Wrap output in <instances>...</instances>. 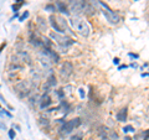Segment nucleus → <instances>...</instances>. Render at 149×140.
<instances>
[{
  "label": "nucleus",
  "mask_w": 149,
  "mask_h": 140,
  "mask_svg": "<svg viewBox=\"0 0 149 140\" xmlns=\"http://www.w3.org/2000/svg\"><path fill=\"white\" fill-rule=\"evenodd\" d=\"M70 24L73 27V30L78 32L81 36L87 37L90 35V25H88V22L86 20H83L82 17H80V16L71 17L70 19Z\"/></svg>",
  "instance_id": "f257e3e1"
},
{
  "label": "nucleus",
  "mask_w": 149,
  "mask_h": 140,
  "mask_svg": "<svg viewBox=\"0 0 149 140\" xmlns=\"http://www.w3.org/2000/svg\"><path fill=\"white\" fill-rule=\"evenodd\" d=\"M97 5L101 8L102 14L104 15V17L107 19V21H108L109 24H112V25H117L118 22L120 21L119 16H118L113 10H112V9H111L108 5H107V4H104L103 1H97Z\"/></svg>",
  "instance_id": "f03ea898"
},
{
  "label": "nucleus",
  "mask_w": 149,
  "mask_h": 140,
  "mask_svg": "<svg viewBox=\"0 0 149 140\" xmlns=\"http://www.w3.org/2000/svg\"><path fill=\"white\" fill-rule=\"evenodd\" d=\"M50 37L60 46V47H62L63 51H66V49L68 47V46L74 44V40H72L71 37H68V36H65L62 34H60V32H51Z\"/></svg>",
  "instance_id": "7ed1b4c3"
},
{
  "label": "nucleus",
  "mask_w": 149,
  "mask_h": 140,
  "mask_svg": "<svg viewBox=\"0 0 149 140\" xmlns=\"http://www.w3.org/2000/svg\"><path fill=\"white\" fill-rule=\"evenodd\" d=\"M50 24L55 29L56 32L63 34V32L67 31V22L62 16H60V15H51L50 16Z\"/></svg>",
  "instance_id": "20e7f679"
},
{
  "label": "nucleus",
  "mask_w": 149,
  "mask_h": 140,
  "mask_svg": "<svg viewBox=\"0 0 149 140\" xmlns=\"http://www.w3.org/2000/svg\"><path fill=\"white\" fill-rule=\"evenodd\" d=\"M81 120L80 118H74V119H71V120H67V122H65L61 127V134L62 135H67L72 132L73 129H76L78 125H80Z\"/></svg>",
  "instance_id": "39448f33"
},
{
  "label": "nucleus",
  "mask_w": 149,
  "mask_h": 140,
  "mask_svg": "<svg viewBox=\"0 0 149 140\" xmlns=\"http://www.w3.org/2000/svg\"><path fill=\"white\" fill-rule=\"evenodd\" d=\"M85 1L86 0H68L71 10L76 14V15L83 12V5H85Z\"/></svg>",
  "instance_id": "423d86ee"
},
{
  "label": "nucleus",
  "mask_w": 149,
  "mask_h": 140,
  "mask_svg": "<svg viewBox=\"0 0 149 140\" xmlns=\"http://www.w3.org/2000/svg\"><path fill=\"white\" fill-rule=\"evenodd\" d=\"M72 72H73V66H72L71 62H65V63H62V66H61V77L62 78L67 79L72 74Z\"/></svg>",
  "instance_id": "0eeeda50"
},
{
  "label": "nucleus",
  "mask_w": 149,
  "mask_h": 140,
  "mask_svg": "<svg viewBox=\"0 0 149 140\" xmlns=\"http://www.w3.org/2000/svg\"><path fill=\"white\" fill-rule=\"evenodd\" d=\"M31 89V87H30V83L29 82H21V83H19V85L16 86V92L19 93V96L20 97H24L26 96L27 93L30 92Z\"/></svg>",
  "instance_id": "6e6552de"
},
{
  "label": "nucleus",
  "mask_w": 149,
  "mask_h": 140,
  "mask_svg": "<svg viewBox=\"0 0 149 140\" xmlns=\"http://www.w3.org/2000/svg\"><path fill=\"white\" fill-rule=\"evenodd\" d=\"M101 138H102V140H118V134L113 132V130L104 128L101 132Z\"/></svg>",
  "instance_id": "1a4fd4ad"
},
{
  "label": "nucleus",
  "mask_w": 149,
  "mask_h": 140,
  "mask_svg": "<svg viewBox=\"0 0 149 140\" xmlns=\"http://www.w3.org/2000/svg\"><path fill=\"white\" fill-rule=\"evenodd\" d=\"M52 103V100H51L50 96L47 94V93H44L42 96H41V99H40V108L41 109H45L47 108V107Z\"/></svg>",
  "instance_id": "9d476101"
},
{
  "label": "nucleus",
  "mask_w": 149,
  "mask_h": 140,
  "mask_svg": "<svg viewBox=\"0 0 149 140\" xmlns=\"http://www.w3.org/2000/svg\"><path fill=\"white\" fill-rule=\"evenodd\" d=\"M127 113H128V109H127V107H124V108H122L117 113L116 118H117V120H119V122H125V120H127Z\"/></svg>",
  "instance_id": "9b49d317"
},
{
  "label": "nucleus",
  "mask_w": 149,
  "mask_h": 140,
  "mask_svg": "<svg viewBox=\"0 0 149 140\" xmlns=\"http://www.w3.org/2000/svg\"><path fill=\"white\" fill-rule=\"evenodd\" d=\"M56 83H57V81H56L55 76H50L47 78V81H46V85L44 86V88L46 91H49V88H54L56 86Z\"/></svg>",
  "instance_id": "f8f14e48"
},
{
  "label": "nucleus",
  "mask_w": 149,
  "mask_h": 140,
  "mask_svg": "<svg viewBox=\"0 0 149 140\" xmlns=\"http://www.w3.org/2000/svg\"><path fill=\"white\" fill-rule=\"evenodd\" d=\"M37 25H39V30H41V31H45L46 27H47V25H46V21L44 20L42 17L37 19Z\"/></svg>",
  "instance_id": "ddd939ff"
},
{
  "label": "nucleus",
  "mask_w": 149,
  "mask_h": 140,
  "mask_svg": "<svg viewBox=\"0 0 149 140\" xmlns=\"http://www.w3.org/2000/svg\"><path fill=\"white\" fill-rule=\"evenodd\" d=\"M57 8H58V10H60V11H61L62 14H66V15H67V14H68V11L66 10V6H65V5H63V4H62V3H57Z\"/></svg>",
  "instance_id": "4468645a"
},
{
  "label": "nucleus",
  "mask_w": 149,
  "mask_h": 140,
  "mask_svg": "<svg viewBox=\"0 0 149 140\" xmlns=\"http://www.w3.org/2000/svg\"><path fill=\"white\" fill-rule=\"evenodd\" d=\"M17 1H19V3L16 4V5H15V4L13 5V10H14V11H17V10H19V8H20L22 4H24V0H17Z\"/></svg>",
  "instance_id": "2eb2a0df"
},
{
  "label": "nucleus",
  "mask_w": 149,
  "mask_h": 140,
  "mask_svg": "<svg viewBox=\"0 0 149 140\" xmlns=\"http://www.w3.org/2000/svg\"><path fill=\"white\" fill-rule=\"evenodd\" d=\"M123 132L124 133H128V132H133L134 133V128L132 127V125H127V127L123 128Z\"/></svg>",
  "instance_id": "dca6fc26"
},
{
  "label": "nucleus",
  "mask_w": 149,
  "mask_h": 140,
  "mask_svg": "<svg viewBox=\"0 0 149 140\" xmlns=\"http://www.w3.org/2000/svg\"><path fill=\"white\" fill-rule=\"evenodd\" d=\"M45 9H46V10H49V11H56V10H57V8H56L55 5H46Z\"/></svg>",
  "instance_id": "f3484780"
},
{
  "label": "nucleus",
  "mask_w": 149,
  "mask_h": 140,
  "mask_svg": "<svg viewBox=\"0 0 149 140\" xmlns=\"http://www.w3.org/2000/svg\"><path fill=\"white\" fill-rule=\"evenodd\" d=\"M27 17H29V11H25V12L20 16V21H24L25 19H27Z\"/></svg>",
  "instance_id": "a211bd4d"
},
{
  "label": "nucleus",
  "mask_w": 149,
  "mask_h": 140,
  "mask_svg": "<svg viewBox=\"0 0 149 140\" xmlns=\"http://www.w3.org/2000/svg\"><path fill=\"white\" fill-rule=\"evenodd\" d=\"M9 138H10L11 140L15 139V132H14V129H10L9 130Z\"/></svg>",
  "instance_id": "6ab92c4d"
},
{
  "label": "nucleus",
  "mask_w": 149,
  "mask_h": 140,
  "mask_svg": "<svg viewBox=\"0 0 149 140\" xmlns=\"http://www.w3.org/2000/svg\"><path fill=\"white\" fill-rule=\"evenodd\" d=\"M0 110H1V113H4V114H5L6 116H9V118H11V114L10 113H9V112L8 110H5V109H0Z\"/></svg>",
  "instance_id": "aec40b11"
},
{
  "label": "nucleus",
  "mask_w": 149,
  "mask_h": 140,
  "mask_svg": "<svg viewBox=\"0 0 149 140\" xmlns=\"http://www.w3.org/2000/svg\"><path fill=\"white\" fill-rule=\"evenodd\" d=\"M0 128H1L3 130H5V129H6V125H5V124H4V123L1 122V120H0Z\"/></svg>",
  "instance_id": "412c9836"
},
{
  "label": "nucleus",
  "mask_w": 149,
  "mask_h": 140,
  "mask_svg": "<svg viewBox=\"0 0 149 140\" xmlns=\"http://www.w3.org/2000/svg\"><path fill=\"white\" fill-rule=\"evenodd\" d=\"M146 118H147V120L149 122V107H148L147 110H146Z\"/></svg>",
  "instance_id": "4be33fe9"
},
{
  "label": "nucleus",
  "mask_w": 149,
  "mask_h": 140,
  "mask_svg": "<svg viewBox=\"0 0 149 140\" xmlns=\"http://www.w3.org/2000/svg\"><path fill=\"white\" fill-rule=\"evenodd\" d=\"M71 140H82V139H81L80 135H76V137H72V138H71Z\"/></svg>",
  "instance_id": "5701e85b"
},
{
  "label": "nucleus",
  "mask_w": 149,
  "mask_h": 140,
  "mask_svg": "<svg viewBox=\"0 0 149 140\" xmlns=\"http://www.w3.org/2000/svg\"><path fill=\"white\" fill-rule=\"evenodd\" d=\"M113 63H114V64H119V58L116 57V58L113 60Z\"/></svg>",
  "instance_id": "b1692460"
},
{
  "label": "nucleus",
  "mask_w": 149,
  "mask_h": 140,
  "mask_svg": "<svg viewBox=\"0 0 149 140\" xmlns=\"http://www.w3.org/2000/svg\"><path fill=\"white\" fill-rule=\"evenodd\" d=\"M129 56H130V57H134V58H138V57H139L137 53H129Z\"/></svg>",
  "instance_id": "393cba45"
},
{
  "label": "nucleus",
  "mask_w": 149,
  "mask_h": 140,
  "mask_svg": "<svg viewBox=\"0 0 149 140\" xmlns=\"http://www.w3.org/2000/svg\"><path fill=\"white\" fill-rule=\"evenodd\" d=\"M124 68H127L125 64H120V66H118V69H124Z\"/></svg>",
  "instance_id": "a878e982"
},
{
  "label": "nucleus",
  "mask_w": 149,
  "mask_h": 140,
  "mask_svg": "<svg viewBox=\"0 0 149 140\" xmlns=\"http://www.w3.org/2000/svg\"><path fill=\"white\" fill-rule=\"evenodd\" d=\"M0 100H1L3 103H5V104H6V102H5V99H4V97H3L1 94H0Z\"/></svg>",
  "instance_id": "bb28decb"
},
{
  "label": "nucleus",
  "mask_w": 149,
  "mask_h": 140,
  "mask_svg": "<svg viewBox=\"0 0 149 140\" xmlns=\"http://www.w3.org/2000/svg\"><path fill=\"white\" fill-rule=\"evenodd\" d=\"M80 94H81V97H82V98H85V93H83V91H82V89H80Z\"/></svg>",
  "instance_id": "cd10ccee"
},
{
  "label": "nucleus",
  "mask_w": 149,
  "mask_h": 140,
  "mask_svg": "<svg viewBox=\"0 0 149 140\" xmlns=\"http://www.w3.org/2000/svg\"><path fill=\"white\" fill-rule=\"evenodd\" d=\"M123 140H132V139H130V138H129V137H125V138H124V139H123Z\"/></svg>",
  "instance_id": "c85d7f7f"
},
{
  "label": "nucleus",
  "mask_w": 149,
  "mask_h": 140,
  "mask_svg": "<svg viewBox=\"0 0 149 140\" xmlns=\"http://www.w3.org/2000/svg\"><path fill=\"white\" fill-rule=\"evenodd\" d=\"M0 109H1V107H0Z\"/></svg>",
  "instance_id": "c756f323"
}]
</instances>
